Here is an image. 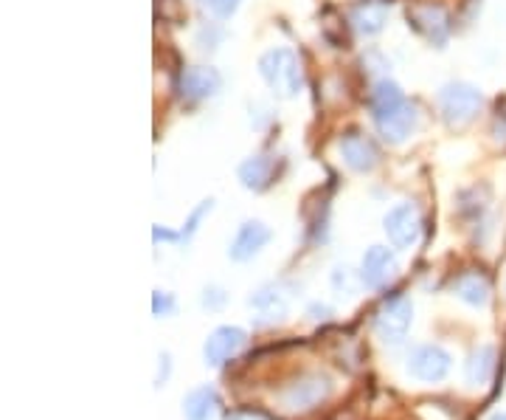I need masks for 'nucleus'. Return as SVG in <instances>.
I'll list each match as a JSON object with an SVG mask.
<instances>
[{"label":"nucleus","instance_id":"nucleus-1","mask_svg":"<svg viewBox=\"0 0 506 420\" xmlns=\"http://www.w3.org/2000/svg\"><path fill=\"white\" fill-rule=\"evenodd\" d=\"M368 107H372L375 127L385 141L402 144L417 130V107L408 102L402 88L392 80H380L375 85L372 97H368Z\"/></svg>","mask_w":506,"mask_h":420},{"label":"nucleus","instance_id":"nucleus-2","mask_svg":"<svg viewBox=\"0 0 506 420\" xmlns=\"http://www.w3.org/2000/svg\"><path fill=\"white\" fill-rule=\"evenodd\" d=\"M259 73L270 85V90L282 99H293L301 93V65L299 56L290 48H270L259 56Z\"/></svg>","mask_w":506,"mask_h":420},{"label":"nucleus","instance_id":"nucleus-3","mask_svg":"<svg viewBox=\"0 0 506 420\" xmlns=\"http://www.w3.org/2000/svg\"><path fill=\"white\" fill-rule=\"evenodd\" d=\"M484 107V93L470 82H447L439 90V110L451 127L470 124Z\"/></svg>","mask_w":506,"mask_h":420},{"label":"nucleus","instance_id":"nucleus-4","mask_svg":"<svg viewBox=\"0 0 506 420\" xmlns=\"http://www.w3.org/2000/svg\"><path fill=\"white\" fill-rule=\"evenodd\" d=\"M414 321V304L408 296H392L380 304L375 313V333L380 336L383 345H400L408 336Z\"/></svg>","mask_w":506,"mask_h":420},{"label":"nucleus","instance_id":"nucleus-5","mask_svg":"<svg viewBox=\"0 0 506 420\" xmlns=\"http://www.w3.org/2000/svg\"><path fill=\"white\" fill-rule=\"evenodd\" d=\"M383 228H385V237L394 248H411L419 243L422 235V218H419V209L411 201H402L397 206H392L383 218Z\"/></svg>","mask_w":506,"mask_h":420},{"label":"nucleus","instance_id":"nucleus-6","mask_svg":"<svg viewBox=\"0 0 506 420\" xmlns=\"http://www.w3.org/2000/svg\"><path fill=\"white\" fill-rule=\"evenodd\" d=\"M329 392H333V381L326 375H304L296 381V384H290L279 400L290 412H307V409L318 407L321 400H326Z\"/></svg>","mask_w":506,"mask_h":420},{"label":"nucleus","instance_id":"nucleus-7","mask_svg":"<svg viewBox=\"0 0 506 420\" xmlns=\"http://www.w3.org/2000/svg\"><path fill=\"white\" fill-rule=\"evenodd\" d=\"M408 373L425 384H439L451 373V353L439 345H419L408 356Z\"/></svg>","mask_w":506,"mask_h":420},{"label":"nucleus","instance_id":"nucleus-8","mask_svg":"<svg viewBox=\"0 0 506 420\" xmlns=\"http://www.w3.org/2000/svg\"><path fill=\"white\" fill-rule=\"evenodd\" d=\"M248 341V333L242 328H233V324H223V328L214 330L206 345H203V356L208 367H223L225 361H231L237 356Z\"/></svg>","mask_w":506,"mask_h":420},{"label":"nucleus","instance_id":"nucleus-9","mask_svg":"<svg viewBox=\"0 0 506 420\" xmlns=\"http://www.w3.org/2000/svg\"><path fill=\"white\" fill-rule=\"evenodd\" d=\"M270 237H274V232L262 223V220H245L237 235H233L231 240V248H228V257L233 262H245L250 257H257L262 248L270 243Z\"/></svg>","mask_w":506,"mask_h":420},{"label":"nucleus","instance_id":"nucleus-10","mask_svg":"<svg viewBox=\"0 0 506 420\" xmlns=\"http://www.w3.org/2000/svg\"><path fill=\"white\" fill-rule=\"evenodd\" d=\"M223 85V76L214 71V68H203V65H194V68H186L178 80V90L186 102H200V99H208L214 93L220 90Z\"/></svg>","mask_w":506,"mask_h":420},{"label":"nucleus","instance_id":"nucleus-11","mask_svg":"<svg viewBox=\"0 0 506 420\" xmlns=\"http://www.w3.org/2000/svg\"><path fill=\"white\" fill-rule=\"evenodd\" d=\"M394 274H397V260L385 245H372L363 254L360 277H363V282L368 285V288H383V285H388L394 279Z\"/></svg>","mask_w":506,"mask_h":420},{"label":"nucleus","instance_id":"nucleus-12","mask_svg":"<svg viewBox=\"0 0 506 420\" xmlns=\"http://www.w3.org/2000/svg\"><path fill=\"white\" fill-rule=\"evenodd\" d=\"M341 156L346 167H352L355 173H368L377 164V147L363 133H346L341 139Z\"/></svg>","mask_w":506,"mask_h":420},{"label":"nucleus","instance_id":"nucleus-13","mask_svg":"<svg viewBox=\"0 0 506 420\" xmlns=\"http://www.w3.org/2000/svg\"><path fill=\"white\" fill-rule=\"evenodd\" d=\"M220 409V395L214 387H198L183 398V415L186 420H211Z\"/></svg>","mask_w":506,"mask_h":420},{"label":"nucleus","instance_id":"nucleus-14","mask_svg":"<svg viewBox=\"0 0 506 420\" xmlns=\"http://www.w3.org/2000/svg\"><path fill=\"white\" fill-rule=\"evenodd\" d=\"M467 384L470 387H486L495 373V347L493 345H481L467 358Z\"/></svg>","mask_w":506,"mask_h":420},{"label":"nucleus","instance_id":"nucleus-15","mask_svg":"<svg viewBox=\"0 0 506 420\" xmlns=\"http://www.w3.org/2000/svg\"><path fill=\"white\" fill-rule=\"evenodd\" d=\"M250 308L262 316V321H282L287 313V299L276 285H265V288L250 296Z\"/></svg>","mask_w":506,"mask_h":420},{"label":"nucleus","instance_id":"nucleus-16","mask_svg":"<svg viewBox=\"0 0 506 420\" xmlns=\"http://www.w3.org/2000/svg\"><path fill=\"white\" fill-rule=\"evenodd\" d=\"M270 178H274V159L253 156V159H248V161L240 164V184H242L245 189L262 193V189H267Z\"/></svg>","mask_w":506,"mask_h":420},{"label":"nucleus","instance_id":"nucleus-17","mask_svg":"<svg viewBox=\"0 0 506 420\" xmlns=\"http://www.w3.org/2000/svg\"><path fill=\"white\" fill-rule=\"evenodd\" d=\"M456 296L467 304H473V308H486V302H490V282L476 271L461 274L456 279Z\"/></svg>","mask_w":506,"mask_h":420},{"label":"nucleus","instance_id":"nucleus-18","mask_svg":"<svg viewBox=\"0 0 506 420\" xmlns=\"http://www.w3.org/2000/svg\"><path fill=\"white\" fill-rule=\"evenodd\" d=\"M352 23L360 34H377L385 23V9L383 6H375V4H366V6H358L352 12Z\"/></svg>","mask_w":506,"mask_h":420},{"label":"nucleus","instance_id":"nucleus-19","mask_svg":"<svg viewBox=\"0 0 506 420\" xmlns=\"http://www.w3.org/2000/svg\"><path fill=\"white\" fill-rule=\"evenodd\" d=\"M211 209H214V201L208 198V201H203L198 209H194V212H191V218H189V223L183 226V232H181V240H191L194 237V232H198V228H200V220L211 212Z\"/></svg>","mask_w":506,"mask_h":420},{"label":"nucleus","instance_id":"nucleus-20","mask_svg":"<svg viewBox=\"0 0 506 420\" xmlns=\"http://www.w3.org/2000/svg\"><path fill=\"white\" fill-rule=\"evenodd\" d=\"M200 4H203L211 14H217L220 21H225V17H231L233 12L240 9L242 0H200Z\"/></svg>","mask_w":506,"mask_h":420},{"label":"nucleus","instance_id":"nucleus-21","mask_svg":"<svg viewBox=\"0 0 506 420\" xmlns=\"http://www.w3.org/2000/svg\"><path fill=\"white\" fill-rule=\"evenodd\" d=\"M152 311H155V316H172L174 313V296L164 294V291H155L152 294Z\"/></svg>","mask_w":506,"mask_h":420},{"label":"nucleus","instance_id":"nucleus-22","mask_svg":"<svg viewBox=\"0 0 506 420\" xmlns=\"http://www.w3.org/2000/svg\"><path fill=\"white\" fill-rule=\"evenodd\" d=\"M333 285H335V291H346V294H352V271H349L346 265H343V269L338 265V269L333 271Z\"/></svg>","mask_w":506,"mask_h":420},{"label":"nucleus","instance_id":"nucleus-23","mask_svg":"<svg viewBox=\"0 0 506 420\" xmlns=\"http://www.w3.org/2000/svg\"><path fill=\"white\" fill-rule=\"evenodd\" d=\"M223 302H225V294L220 288H206V296H203L206 308H220Z\"/></svg>","mask_w":506,"mask_h":420},{"label":"nucleus","instance_id":"nucleus-24","mask_svg":"<svg viewBox=\"0 0 506 420\" xmlns=\"http://www.w3.org/2000/svg\"><path fill=\"white\" fill-rule=\"evenodd\" d=\"M166 375H169V356L164 353V356H161V373H158V381H155V384L161 387L164 381H166Z\"/></svg>","mask_w":506,"mask_h":420},{"label":"nucleus","instance_id":"nucleus-25","mask_svg":"<svg viewBox=\"0 0 506 420\" xmlns=\"http://www.w3.org/2000/svg\"><path fill=\"white\" fill-rule=\"evenodd\" d=\"M490 420H506V412H495V415H493Z\"/></svg>","mask_w":506,"mask_h":420}]
</instances>
